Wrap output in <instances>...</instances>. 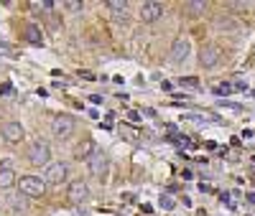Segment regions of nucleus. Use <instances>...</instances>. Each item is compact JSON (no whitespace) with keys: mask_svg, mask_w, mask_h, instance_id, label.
<instances>
[{"mask_svg":"<svg viewBox=\"0 0 255 216\" xmlns=\"http://www.w3.org/2000/svg\"><path fill=\"white\" fill-rule=\"evenodd\" d=\"M18 191L23 193V196H28V199H41L46 193V183L41 178H36V176H23L18 181Z\"/></svg>","mask_w":255,"mask_h":216,"instance_id":"1","label":"nucleus"},{"mask_svg":"<svg viewBox=\"0 0 255 216\" xmlns=\"http://www.w3.org/2000/svg\"><path fill=\"white\" fill-rule=\"evenodd\" d=\"M69 178V165L67 163H49L46 170H44V183H51V186H61L64 181Z\"/></svg>","mask_w":255,"mask_h":216,"instance_id":"2","label":"nucleus"},{"mask_svg":"<svg viewBox=\"0 0 255 216\" xmlns=\"http://www.w3.org/2000/svg\"><path fill=\"white\" fill-rule=\"evenodd\" d=\"M28 160L33 165H49V160H51V145L46 140H36L31 145V150H28Z\"/></svg>","mask_w":255,"mask_h":216,"instance_id":"3","label":"nucleus"},{"mask_svg":"<svg viewBox=\"0 0 255 216\" xmlns=\"http://www.w3.org/2000/svg\"><path fill=\"white\" fill-rule=\"evenodd\" d=\"M51 133H54L59 140L69 138V135L74 133V117H69V115H56L54 122H51Z\"/></svg>","mask_w":255,"mask_h":216,"instance_id":"4","label":"nucleus"},{"mask_svg":"<svg viewBox=\"0 0 255 216\" xmlns=\"http://www.w3.org/2000/svg\"><path fill=\"white\" fill-rule=\"evenodd\" d=\"M87 165H90V173L92 176H97V178H105L108 176V168H110V163H108V155H105V150H95L92 153V158L87 160Z\"/></svg>","mask_w":255,"mask_h":216,"instance_id":"5","label":"nucleus"},{"mask_svg":"<svg viewBox=\"0 0 255 216\" xmlns=\"http://www.w3.org/2000/svg\"><path fill=\"white\" fill-rule=\"evenodd\" d=\"M0 135H3L5 143L18 145L20 140L26 138V130H23V125H20V122H5L3 127H0Z\"/></svg>","mask_w":255,"mask_h":216,"instance_id":"6","label":"nucleus"},{"mask_svg":"<svg viewBox=\"0 0 255 216\" xmlns=\"http://www.w3.org/2000/svg\"><path fill=\"white\" fill-rule=\"evenodd\" d=\"M220 59H222V49H220V46H215V43H209V46H202V51H199V64H202L204 69L217 67Z\"/></svg>","mask_w":255,"mask_h":216,"instance_id":"7","label":"nucleus"},{"mask_svg":"<svg viewBox=\"0 0 255 216\" xmlns=\"http://www.w3.org/2000/svg\"><path fill=\"white\" fill-rule=\"evenodd\" d=\"M67 193H69V201L72 204H84V201L90 199V186L84 183V181H72Z\"/></svg>","mask_w":255,"mask_h":216,"instance_id":"8","label":"nucleus"},{"mask_svg":"<svg viewBox=\"0 0 255 216\" xmlns=\"http://www.w3.org/2000/svg\"><path fill=\"white\" fill-rule=\"evenodd\" d=\"M163 3H143L140 5V20H143V23H153V20H158L161 15H163Z\"/></svg>","mask_w":255,"mask_h":216,"instance_id":"9","label":"nucleus"},{"mask_svg":"<svg viewBox=\"0 0 255 216\" xmlns=\"http://www.w3.org/2000/svg\"><path fill=\"white\" fill-rule=\"evenodd\" d=\"M189 51H191V43H189V38H176L174 43H171V61L174 64H181V61H186V56H189Z\"/></svg>","mask_w":255,"mask_h":216,"instance_id":"10","label":"nucleus"},{"mask_svg":"<svg viewBox=\"0 0 255 216\" xmlns=\"http://www.w3.org/2000/svg\"><path fill=\"white\" fill-rule=\"evenodd\" d=\"M15 183V170L13 165L5 160V163H0V188H10Z\"/></svg>","mask_w":255,"mask_h":216,"instance_id":"11","label":"nucleus"},{"mask_svg":"<svg viewBox=\"0 0 255 216\" xmlns=\"http://www.w3.org/2000/svg\"><path fill=\"white\" fill-rule=\"evenodd\" d=\"M95 150H97V145H95L92 140H84V143H79V145H77L74 158H77V160H90Z\"/></svg>","mask_w":255,"mask_h":216,"instance_id":"12","label":"nucleus"},{"mask_svg":"<svg viewBox=\"0 0 255 216\" xmlns=\"http://www.w3.org/2000/svg\"><path fill=\"white\" fill-rule=\"evenodd\" d=\"M23 38H26L28 43H33V46H41V43H44V36H41V28H38V26H33V23H28V26L23 28Z\"/></svg>","mask_w":255,"mask_h":216,"instance_id":"13","label":"nucleus"},{"mask_svg":"<svg viewBox=\"0 0 255 216\" xmlns=\"http://www.w3.org/2000/svg\"><path fill=\"white\" fill-rule=\"evenodd\" d=\"M108 8H110V10H113V13H115L118 18H120V15L125 18V10H128V3H125V0H108Z\"/></svg>","mask_w":255,"mask_h":216,"instance_id":"14","label":"nucleus"},{"mask_svg":"<svg viewBox=\"0 0 255 216\" xmlns=\"http://www.w3.org/2000/svg\"><path fill=\"white\" fill-rule=\"evenodd\" d=\"M191 15H199V13H204L207 10V3H204V0H191V3H186L184 5Z\"/></svg>","mask_w":255,"mask_h":216,"instance_id":"15","label":"nucleus"},{"mask_svg":"<svg viewBox=\"0 0 255 216\" xmlns=\"http://www.w3.org/2000/svg\"><path fill=\"white\" fill-rule=\"evenodd\" d=\"M120 135H123L128 143H138V140H140V135L135 133V130H133L130 125H123V127H120Z\"/></svg>","mask_w":255,"mask_h":216,"instance_id":"16","label":"nucleus"},{"mask_svg":"<svg viewBox=\"0 0 255 216\" xmlns=\"http://www.w3.org/2000/svg\"><path fill=\"white\" fill-rule=\"evenodd\" d=\"M215 94H217V97H227V94H232V84H230V81H220V84H215Z\"/></svg>","mask_w":255,"mask_h":216,"instance_id":"17","label":"nucleus"},{"mask_svg":"<svg viewBox=\"0 0 255 216\" xmlns=\"http://www.w3.org/2000/svg\"><path fill=\"white\" fill-rule=\"evenodd\" d=\"M179 84H181V86H199V79L186 76V79H179Z\"/></svg>","mask_w":255,"mask_h":216,"instance_id":"18","label":"nucleus"},{"mask_svg":"<svg viewBox=\"0 0 255 216\" xmlns=\"http://www.w3.org/2000/svg\"><path fill=\"white\" fill-rule=\"evenodd\" d=\"M161 206H163V209H168V211H171V209H174L176 204H174V199H171V196H161Z\"/></svg>","mask_w":255,"mask_h":216,"instance_id":"19","label":"nucleus"},{"mask_svg":"<svg viewBox=\"0 0 255 216\" xmlns=\"http://www.w3.org/2000/svg\"><path fill=\"white\" fill-rule=\"evenodd\" d=\"M222 107H227V110H232V112H243V107L240 104H235V102H220Z\"/></svg>","mask_w":255,"mask_h":216,"instance_id":"20","label":"nucleus"},{"mask_svg":"<svg viewBox=\"0 0 255 216\" xmlns=\"http://www.w3.org/2000/svg\"><path fill=\"white\" fill-rule=\"evenodd\" d=\"M10 204H13L15 209H20V211H26V201H23V199H18V196H15V199H13Z\"/></svg>","mask_w":255,"mask_h":216,"instance_id":"21","label":"nucleus"},{"mask_svg":"<svg viewBox=\"0 0 255 216\" xmlns=\"http://www.w3.org/2000/svg\"><path fill=\"white\" fill-rule=\"evenodd\" d=\"M67 8H69V10H82V3H79V0H69Z\"/></svg>","mask_w":255,"mask_h":216,"instance_id":"22","label":"nucleus"},{"mask_svg":"<svg viewBox=\"0 0 255 216\" xmlns=\"http://www.w3.org/2000/svg\"><path fill=\"white\" fill-rule=\"evenodd\" d=\"M184 120H191V122H204L207 117H202V115H184Z\"/></svg>","mask_w":255,"mask_h":216,"instance_id":"23","label":"nucleus"},{"mask_svg":"<svg viewBox=\"0 0 255 216\" xmlns=\"http://www.w3.org/2000/svg\"><path fill=\"white\" fill-rule=\"evenodd\" d=\"M128 117H130L133 122H138V120H140V115H138V112H128Z\"/></svg>","mask_w":255,"mask_h":216,"instance_id":"24","label":"nucleus"}]
</instances>
